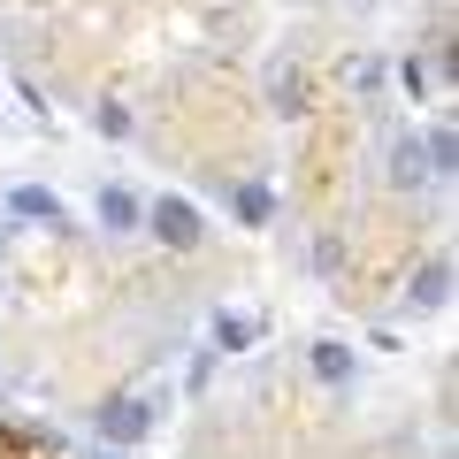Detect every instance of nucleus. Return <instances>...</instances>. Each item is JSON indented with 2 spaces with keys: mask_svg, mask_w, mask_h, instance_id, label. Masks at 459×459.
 I'll return each instance as SVG.
<instances>
[{
  "mask_svg": "<svg viewBox=\"0 0 459 459\" xmlns=\"http://www.w3.org/2000/svg\"><path fill=\"white\" fill-rule=\"evenodd\" d=\"M146 222H153V238H161L169 253H192L199 238H207V230H199V207H192V199H153Z\"/></svg>",
  "mask_w": 459,
  "mask_h": 459,
  "instance_id": "nucleus-1",
  "label": "nucleus"
},
{
  "mask_svg": "<svg viewBox=\"0 0 459 459\" xmlns=\"http://www.w3.org/2000/svg\"><path fill=\"white\" fill-rule=\"evenodd\" d=\"M146 429H153V398H108L100 406V444H115V452L138 444Z\"/></svg>",
  "mask_w": 459,
  "mask_h": 459,
  "instance_id": "nucleus-2",
  "label": "nucleus"
},
{
  "mask_svg": "<svg viewBox=\"0 0 459 459\" xmlns=\"http://www.w3.org/2000/svg\"><path fill=\"white\" fill-rule=\"evenodd\" d=\"M391 184H398V192L437 184V177H429V146H421V138H398V146H391Z\"/></svg>",
  "mask_w": 459,
  "mask_h": 459,
  "instance_id": "nucleus-3",
  "label": "nucleus"
},
{
  "mask_svg": "<svg viewBox=\"0 0 459 459\" xmlns=\"http://www.w3.org/2000/svg\"><path fill=\"white\" fill-rule=\"evenodd\" d=\"M138 222H146V207H138L123 184H108V192H100V230H108V238H123V230H138Z\"/></svg>",
  "mask_w": 459,
  "mask_h": 459,
  "instance_id": "nucleus-4",
  "label": "nucleus"
},
{
  "mask_svg": "<svg viewBox=\"0 0 459 459\" xmlns=\"http://www.w3.org/2000/svg\"><path fill=\"white\" fill-rule=\"evenodd\" d=\"M268 100H276V115H307V69L276 62L268 69Z\"/></svg>",
  "mask_w": 459,
  "mask_h": 459,
  "instance_id": "nucleus-5",
  "label": "nucleus"
},
{
  "mask_svg": "<svg viewBox=\"0 0 459 459\" xmlns=\"http://www.w3.org/2000/svg\"><path fill=\"white\" fill-rule=\"evenodd\" d=\"M444 299H452V261H421V276H413V307H444Z\"/></svg>",
  "mask_w": 459,
  "mask_h": 459,
  "instance_id": "nucleus-6",
  "label": "nucleus"
},
{
  "mask_svg": "<svg viewBox=\"0 0 459 459\" xmlns=\"http://www.w3.org/2000/svg\"><path fill=\"white\" fill-rule=\"evenodd\" d=\"M314 376H322V383H352V352H344L337 337H322V344H314Z\"/></svg>",
  "mask_w": 459,
  "mask_h": 459,
  "instance_id": "nucleus-7",
  "label": "nucleus"
},
{
  "mask_svg": "<svg viewBox=\"0 0 459 459\" xmlns=\"http://www.w3.org/2000/svg\"><path fill=\"white\" fill-rule=\"evenodd\" d=\"M16 214H23V222H62V199H54V192H39V184H23V192H16Z\"/></svg>",
  "mask_w": 459,
  "mask_h": 459,
  "instance_id": "nucleus-8",
  "label": "nucleus"
},
{
  "mask_svg": "<svg viewBox=\"0 0 459 459\" xmlns=\"http://www.w3.org/2000/svg\"><path fill=\"white\" fill-rule=\"evenodd\" d=\"M421 146H429V177H452V169H459V138L444 131V123H437V131L421 138Z\"/></svg>",
  "mask_w": 459,
  "mask_h": 459,
  "instance_id": "nucleus-9",
  "label": "nucleus"
},
{
  "mask_svg": "<svg viewBox=\"0 0 459 459\" xmlns=\"http://www.w3.org/2000/svg\"><path fill=\"white\" fill-rule=\"evenodd\" d=\"M253 337H261V329H253V322H238V314H222V322H214V344H222V352H246Z\"/></svg>",
  "mask_w": 459,
  "mask_h": 459,
  "instance_id": "nucleus-10",
  "label": "nucleus"
},
{
  "mask_svg": "<svg viewBox=\"0 0 459 459\" xmlns=\"http://www.w3.org/2000/svg\"><path fill=\"white\" fill-rule=\"evenodd\" d=\"M238 214H246V222H253V230H261V222H268V214H276V199H268V192H261V184H238Z\"/></svg>",
  "mask_w": 459,
  "mask_h": 459,
  "instance_id": "nucleus-11",
  "label": "nucleus"
},
{
  "mask_svg": "<svg viewBox=\"0 0 459 459\" xmlns=\"http://www.w3.org/2000/svg\"><path fill=\"white\" fill-rule=\"evenodd\" d=\"M314 268H322V276H337V268H344V238H337V230L314 238Z\"/></svg>",
  "mask_w": 459,
  "mask_h": 459,
  "instance_id": "nucleus-12",
  "label": "nucleus"
},
{
  "mask_svg": "<svg viewBox=\"0 0 459 459\" xmlns=\"http://www.w3.org/2000/svg\"><path fill=\"white\" fill-rule=\"evenodd\" d=\"M344 84H352V92H376V84H383V62H344Z\"/></svg>",
  "mask_w": 459,
  "mask_h": 459,
  "instance_id": "nucleus-13",
  "label": "nucleus"
},
{
  "mask_svg": "<svg viewBox=\"0 0 459 459\" xmlns=\"http://www.w3.org/2000/svg\"><path fill=\"white\" fill-rule=\"evenodd\" d=\"M92 123H100V131H108V138H131V115L115 108V100H108V108H100V115H92Z\"/></svg>",
  "mask_w": 459,
  "mask_h": 459,
  "instance_id": "nucleus-14",
  "label": "nucleus"
},
{
  "mask_svg": "<svg viewBox=\"0 0 459 459\" xmlns=\"http://www.w3.org/2000/svg\"><path fill=\"white\" fill-rule=\"evenodd\" d=\"M100 459H123V452H115V444H108V452H100Z\"/></svg>",
  "mask_w": 459,
  "mask_h": 459,
  "instance_id": "nucleus-15",
  "label": "nucleus"
}]
</instances>
